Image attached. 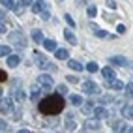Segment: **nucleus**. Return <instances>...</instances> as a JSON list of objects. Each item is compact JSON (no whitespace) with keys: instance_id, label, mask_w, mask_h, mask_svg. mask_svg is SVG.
Returning a JSON list of instances; mask_svg holds the SVG:
<instances>
[{"instance_id":"nucleus-32","label":"nucleus","mask_w":133,"mask_h":133,"mask_svg":"<svg viewBox=\"0 0 133 133\" xmlns=\"http://www.w3.org/2000/svg\"><path fill=\"white\" fill-rule=\"evenodd\" d=\"M36 62H38V66H39V68H43V66H45V62H47V60L43 58V56H39V55H36Z\"/></svg>"},{"instance_id":"nucleus-34","label":"nucleus","mask_w":133,"mask_h":133,"mask_svg":"<svg viewBox=\"0 0 133 133\" xmlns=\"http://www.w3.org/2000/svg\"><path fill=\"white\" fill-rule=\"evenodd\" d=\"M68 83H73V84H79L81 81H79V79H77L75 75H68Z\"/></svg>"},{"instance_id":"nucleus-13","label":"nucleus","mask_w":133,"mask_h":133,"mask_svg":"<svg viewBox=\"0 0 133 133\" xmlns=\"http://www.w3.org/2000/svg\"><path fill=\"white\" fill-rule=\"evenodd\" d=\"M122 116L128 118V120H133V105H126L122 109Z\"/></svg>"},{"instance_id":"nucleus-46","label":"nucleus","mask_w":133,"mask_h":133,"mask_svg":"<svg viewBox=\"0 0 133 133\" xmlns=\"http://www.w3.org/2000/svg\"><path fill=\"white\" fill-rule=\"evenodd\" d=\"M128 131H129V133H133V128H129V129H128Z\"/></svg>"},{"instance_id":"nucleus-3","label":"nucleus","mask_w":133,"mask_h":133,"mask_svg":"<svg viewBox=\"0 0 133 133\" xmlns=\"http://www.w3.org/2000/svg\"><path fill=\"white\" fill-rule=\"evenodd\" d=\"M0 112H13V99L11 97H0Z\"/></svg>"},{"instance_id":"nucleus-44","label":"nucleus","mask_w":133,"mask_h":133,"mask_svg":"<svg viewBox=\"0 0 133 133\" xmlns=\"http://www.w3.org/2000/svg\"><path fill=\"white\" fill-rule=\"evenodd\" d=\"M19 133H32V131H28V129H19Z\"/></svg>"},{"instance_id":"nucleus-37","label":"nucleus","mask_w":133,"mask_h":133,"mask_svg":"<svg viewBox=\"0 0 133 133\" xmlns=\"http://www.w3.org/2000/svg\"><path fill=\"white\" fill-rule=\"evenodd\" d=\"M6 79H8V73L4 71V69H0V83H4Z\"/></svg>"},{"instance_id":"nucleus-6","label":"nucleus","mask_w":133,"mask_h":133,"mask_svg":"<svg viewBox=\"0 0 133 133\" xmlns=\"http://www.w3.org/2000/svg\"><path fill=\"white\" fill-rule=\"evenodd\" d=\"M92 114H94L97 120H103V118H107V116H109V111L105 109V107H94Z\"/></svg>"},{"instance_id":"nucleus-21","label":"nucleus","mask_w":133,"mask_h":133,"mask_svg":"<svg viewBox=\"0 0 133 133\" xmlns=\"http://www.w3.org/2000/svg\"><path fill=\"white\" fill-rule=\"evenodd\" d=\"M112 129L116 133H124V131H126V124H124V122H112Z\"/></svg>"},{"instance_id":"nucleus-26","label":"nucleus","mask_w":133,"mask_h":133,"mask_svg":"<svg viewBox=\"0 0 133 133\" xmlns=\"http://www.w3.org/2000/svg\"><path fill=\"white\" fill-rule=\"evenodd\" d=\"M15 99H17V101H24V99H26L24 90H15Z\"/></svg>"},{"instance_id":"nucleus-7","label":"nucleus","mask_w":133,"mask_h":133,"mask_svg":"<svg viewBox=\"0 0 133 133\" xmlns=\"http://www.w3.org/2000/svg\"><path fill=\"white\" fill-rule=\"evenodd\" d=\"M92 30H94L96 36H97V38H101V39H111V38H112L109 32H105V30H101V28H97V26H96L94 23H92Z\"/></svg>"},{"instance_id":"nucleus-8","label":"nucleus","mask_w":133,"mask_h":133,"mask_svg":"<svg viewBox=\"0 0 133 133\" xmlns=\"http://www.w3.org/2000/svg\"><path fill=\"white\" fill-rule=\"evenodd\" d=\"M109 62L112 66H128V58H124V56H111Z\"/></svg>"},{"instance_id":"nucleus-25","label":"nucleus","mask_w":133,"mask_h":133,"mask_svg":"<svg viewBox=\"0 0 133 133\" xmlns=\"http://www.w3.org/2000/svg\"><path fill=\"white\" fill-rule=\"evenodd\" d=\"M75 128H77L75 120H73V118H68V120H66V129H68V131H75Z\"/></svg>"},{"instance_id":"nucleus-36","label":"nucleus","mask_w":133,"mask_h":133,"mask_svg":"<svg viewBox=\"0 0 133 133\" xmlns=\"http://www.w3.org/2000/svg\"><path fill=\"white\" fill-rule=\"evenodd\" d=\"M8 30V24H6V21H0V34H4Z\"/></svg>"},{"instance_id":"nucleus-27","label":"nucleus","mask_w":133,"mask_h":133,"mask_svg":"<svg viewBox=\"0 0 133 133\" xmlns=\"http://www.w3.org/2000/svg\"><path fill=\"white\" fill-rule=\"evenodd\" d=\"M0 4H2L4 8H8V10H13V6H15L13 0H0Z\"/></svg>"},{"instance_id":"nucleus-20","label":"nucleus","mask_w":133,"mask_h":133,"mask_svg":"<svg viewBox=\"0 0 133 133\" xmlns=\"http://www.w3.org/2000/svg\"><path fill=\"white\" fill-rule=\"evenodd\" d=\"M43 45L47 51H56V41L55 39H43Z\"/></svg>"},{"instance_id":"nucleus-43","label":"nucleus","mask_w":133,"mask_h":133,"mask_svg":"<svg viewBox=\"0 0 133 133\" xmlns=\"http://www.w3.org/2000/svg\"><path fill=\"white\" fill-rule=\"evenodd\" d=\"M21 2H23L24 6H30V4H32V0H21Z\"/></svg>"},{"instance_id":"nucleus-4","label":"nucleus","mask_w":133,"mask_h":133,"mask_svg":"<svg viewBox=\"0 0 133 133\" xmlns=\"http://www.w3.org/2000/svg\"><path fill=\"white\" fill-rule=\"evenodd\" d=\"M83 84V92H86V94H99V86H97V83H94V81H83L81 83Z\"/></svg>"},{"instance_id":"nucleus-9","label":"nucleus","mask_w":133,"mask_h":133,"mask_svg":"<svg viewBox=\"0 0 133 133\" xmlns=\"http://www.w3.org/2000/svg\"><path fill=\"white\" fill-rule=\"evenodd\" d=\"M84 128L90 129V131H97L101 126H99V120L96 118V120H86V122H84Z\"/></svg>"},{"instance_id":"nucleus-18","label":"nucleus","mask_w":133,"mask_h":133,"mask_svg":"<svg viewBox=\"0 0 133 133\" xmlns=\"http://www.w3.org/2000/svg\"><path fill=\"white\" fill-rule=\"evenodd\" d=\"M68 68H71L73 71H83V66L77 60H68Z\"/></svg>"},{"instance_id":"nucleus-28","label":"nucleus","mask_w":133,"mask_h":133,"mask_svg":"<svg viewBox=\"0 0 133 133\" xmlns=\"http://www.w3.org/2000/svg\"><path fill=\"white\" fill-rule=\"evenodd\" d=\"M23 10H24V4H23V2L13 6V11H15V15H21V13H23Z\"/></svg>"},{"instance_id":"nucleus-15","label":"nucleus","mask_w":133,"mask_h":133,"mask_svg":"<svg viewBox=\"0 0 133 133\" xmlns=\"http://www.w3.org/2000/svg\"><path fill=\"white\" fill-rule=\"evenodd\" d=\"M101 75L107 79V81H112V79H114V69L112 68H103L101 69Z\"/></svg>"},{"instance_id":"nucleus-41","label":"nucleus","mask_w":133,"mask_h":133,"mask_svg":"<svg viewBox=\"0 0 133 133\" xmlns=\"http://www.w3.org/2000/svg\"><path fill=\"white\" fill-rule=\"evenodd\" d=\"M41 17H43V19H49V10L43 11V13H41Z\"/></svg>"},{"instance_id":"nucleus-19","label":"nucleus","mask_w":133,"mask_h":133,"mask_svg":"<svg viewBox=\"0 0 133 133\" xmlns=\"http://www.w3.org/2000/svg\"><path fill=\"white\" fill-rule=\"evenodd\" d=\"M32 39L36 43H43V32L41 30H32Z\"/></svg>"},{"instance_id":"nucleus-24","label":"nucleus","mask_w":133,"mask_h":133,"mask_svg":"<svg viewBox=\"0 0 133 133\" xmlns=\"http://www.w3.org/2000/svg\"><path fill=\"white\" fill-rule=\"evenodd\" d=\"M10 52H11V49L8 47V45H0V58H6V56H10Z\"/></svg>"},{"instance_id":"nucleus-33","label":"nucleus","mask_w":133,"mask_h":133,"mask_svg":"<svg viewBox=\"0 0 133 133\" xmlns=\"http://www.w3.org/2000/svg\"><path fill=\"white\" fill-rule=\"evenodd\" d=\"M66 23H68V26H71V28L75 26V21H73V17H71V15H68V13H66Z\"/></svg>"},{"instance_id":"nucleus-10","label":"nucleus","mask_w":133,"mask_h":133,"mask_svg":"<svg viewBox=\"0 0 133 133\" xmlns=\"http://www.w3.org/2000/svg\"><path fill=\"white\" fill-rule=\"evenodd\" d=\"M47 8H49L47 4H43V2H39V0H38V2L34 4V8H32V11H34V13H39V15H41L43 11L47 10Z\"/></svg>"},{"instance_id":"nucleus-23","label":"nucleus","mask_w":133,"mask_h":133,"mask_svg":"<svg viewBox=\"0 0 133 133\" xmlns=\"http://www.w3.org/2000/svg\"><path fill=\"white\" fill-rule=\"evenodd\" d=\"M81 111H83V114H92L94 107H92V103H83L81 105Z\"/></svg>"},{"instance_id":"nucleus-16","label":"nucleus","mask_w":133,"mask_h":133,"mask_svg":"<svg viewBox=\"0 0 133 133\" xmlns=\"http://www.w3.org/2000/svg\"><path fill=\"white\" fill-rule=\"evenodd\" d=\"M39 97H41V90H39V86H36V84H34V86H32V94H30V99H32V101H38Z\"/></svg>"},{"instance_id":"nucleus-38","label":"nucleus","mask_w":133,"mask_h":133,"mask_svg":"<svg viewBox=\"0 0 133 133\" xmlns=\"http://www.w3.org/2000/svg\"><path fill=\"white\" fill-rule=\"evenodd\" d=\"M58 92H60V94H66V92H68V86H66V84H60V86H58Z\"/></svg>"},{"instance_id":"nucleus-17","label":"nucleus","mask_w":133,"mask_h":133,"mask_svg":"<svg viewBox=\"0 0 133 133\" xmlns=\"http://www.w3.org/2000/svg\"><path fill=\"white\" fill-rule=\"evenodd\" d=\"M55 55H56L58 60H68V55H69V52H68V49H56Z\"/></svg>"},{"instance_id":"nucleus-14","label":"nucleus","mask_w":133,"mask_h":133,"mask_svg":"<svg viewBox=\"0 0 133 133\" xmlns=\"http://www.w3.org/2000/svg\"><path fill=\"white\" fill-rule=\"evenodd\" d=\"M107 86H109V88H112V90H122V88H124V83H122V81H118V79H112V81H109V83H107Z\"/></svg>"},{"instance_id":"nucleus-42","label":"nucleus","mask_w":133,"mask_h":133,"mask_svg":"<svg viewBox=\"0 0 133 133\" xmlns=\"http://www.w3.org/2000/svg\"><path fill=\"white\" fill-rule=\"evenodd\" d=\"M0 21H6V13L2 10H0Z\"/></svg>"},{"instance_id":"nucleus-22","label":"nucleus","mask_w":133,"mask_h":133,"mask_svg":"<svg viewBox=\"0 0 133 133\" xmlns=\"http://www.w3.org/2000/svg\"><path fill=\"white\" fill-rule=\"evenodd\" d=\"M69 101H71L73 105H79V107H81V105H83V97L79 94H71V96H69Z\"/></svg>"},{"instance_id":"nucleus-29","label":"nucleus","mask_w":133,"mask_h":133,"mask_svg":"<svg viewBox=\"0 0 133 133\" xmlns=\"http://www.w3.org/2000/svg\"><path fill=\"white\" fill-rule=\"evenodd\" d=\"M86 69H88L90 73H94V71H97V64H96V62H88V64H86Z\"/></svg>"},{"instance_id":"nucleus-5","label":"nucleus","mask_w":133,"mask_h":133,"mask_svg":"<svg viewBox=\"0 0 133 133\" xmlns=\"http://www.w3.org/2000/svg\"><path fill=\"white\" fill-rule=\"evenodd\" d=\"M38 83H39L43 88H45V90H49L51 84L55 83V81H52V77H51V75H39V77H38Z\"/></svg>"},{"instance_id":"nucleus-1","label":"nucleus","mask_w":133,"mask_h":133,"mask_svg":"<svg viewBox=\"0 0 133 133\" xmlns=\"http://www.w3.org/2000/svg\"><path fill=\"white\" fill-rule=\"evenodd\" d=\"M64 97L58 96V94H51L47 96L45 99H41L39 105H38V109L41 114H45V116H56L58 112H62V109H64Z\"/></svg>"},{"instance_id":"nucleus-45","label":"nucleus","mask_w":133,"mask_h":133,"mask_svg":"<svg viewBox=\"0 0 133 133\" xmlns=\"http://www.w3.org/2000/svg\"><path fill=\"white\" fill-rule=\"evenodd\" d=\"M4 128H6V124H4V122H0V129H4Z\"/></svg>"},{"instance_id":"nucleus-12","label":"nucleus","mask_w":133,"mask_h":133,"mask_svg":"<svg viewBox=\"0 0 133 133\" xmlns=\"http://www.w3.org/2000/svg\"><path fill=\"white\" fill-rule=\"evenodd\" d=\"M64 38H66V41H69L71 45H77V38H75V34L71 32V30H64Z\"/></svg>"},{"instance_id":"nucleus-40","label":"nucleus","mask_w":133,"mask_h":133,"mask_svg":"<svg viewBox=\"0 0 133 133\" xmlns=\"http://www.w3.org/2000/svg\"><path fill=\"white\" fill-rule=\"evenodd\" d=\"M107 8H111V10H114V8H116V4H114V0H107Z\"/></svg>"},{"instance_id":"nucleus-39","label":"nucleus","mask_w":133,"mask_h":133,"mask_svg":"<svg viewBox=\"0 0 133 133\" xmlns=\"http://www.w3.org/2000/svg\"><path fill=\"white\" fill-rule=\"evenodd\" d=\"M116 32H118V34H124V32H126V26H124V24H118V26H116Z\"/></svg>"},{"instance_id":"nucleus-30","label":"nucleus","mask_w":133,"mask_h":133,"mask_svg":"<svg viewBox=\"0 0 133 133\" xmlns=\"http://www.w3.org/2000/svg\"><path fill=\"white\" fill-rule=\"evenodd\" d=\"M124 88H126L128 97H133V83H128V86H124Z\"/></svg>"},{"instance_id":"nucleus-31","label":"nucleus","mask_w":133,"mask_h":133,"mask_svg":"<svg viewBox=\"0 0 133 133\" xmlns=\"http://www.w3.org/2000/svg\"><path fill=\"white\" fill-rule=\"evenodd\" d=\"M86 13H88V17H96V13H97V10H96V6H88V10H86Z\"/></svg>"},{"instance_id":"nucleus-2","label":"nucleus","mask_w":133,"mask_h":133,"mask_svg":"<svg viewBox=\"0 0 133 133\" xmlns=\"http://www.w3.org/2000/svg\"><path fill=\"white\" fill-rule=\"evenodd\" d=\"M8 38H10V43H11V45H13L15 49H19V51L24 49V47H26V43H28L23 32H11Z\"/></svg>"},{"instance_id":"nucleus-35","label":"nucleus","mask_w":133,"mask_h":133,"mask_svg":"<svg viewBox=\"0 0 133 133\" xmlns=\"http://www.w3.org/2000/svg\"><path fill=\"white\" fill-rule=\"evenodd\" d=\"M99 101H101V103H111V101H112V97H111V96H101V97H99Z\"/></svg>"},{"instance_id":"nucleus-11","label":"nucleus","mask_w":133,"mask_h":133,"mask_svg":"<svg viewBox=\"0 0 133 133\" xmlns=\"http://www.w3.org/2000/svg\"><path fill=\"white\" fill-rule=\"evenodd\" d=\"M6 58H8V66H10V68H17V66H19V62H21V58L17 55H10Z\"/></svg>"},{"instance_id":"nucleus-47","label":"nucleus","mask_w":133,"mask_h":133,"mask_svg":"<svg viewBox=\"0 0 133 133\" xmlns=\"http://www.w3.org/2000/svg\"><path fill=\"white\" fill-rule=\"evenodd\" d=\"M0 97H2V88H0Z\"/></svg>"}]
</instances>
